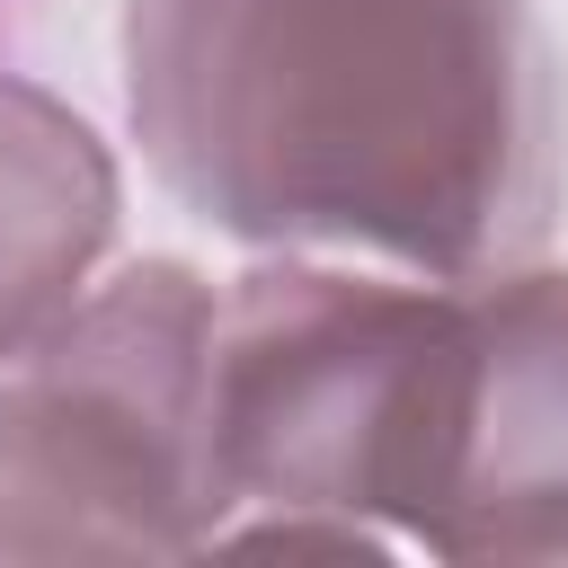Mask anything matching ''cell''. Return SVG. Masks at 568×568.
Returning a JSON list of instances; mask_svg holds the SVG:
<instances>
[{
  "label": "cell",
  "mask_w": 568,
  "mask_h": 568,
  "mask_svg": "<svg viewBox=\"0 0 568 568\" xmlns=\"http://www.w3.org/2000/svg\"><path fill=\"white\" fill-rule=\"evenodd\" d=\"M133 124L231 231L435 275L550 204V89L515 0H133Z\"/></svg>",
  "instance_id": "cell-1"
},
{
  "label": "cell",
  "mask_w": 568,
  "mask_h": 568,
  "mask_svg": "<svg viewBox=\"0 0 568 568\" xmlns=\"http://www.w3.org/2000/svg\"><path fill=\"white\" fill-rule=\"evenodd\" d=\"M106 240V160L36 89L0 80V355L80 284Z\"/></svg>",
  "instance_id": "cell-2"
}]
</instances>
